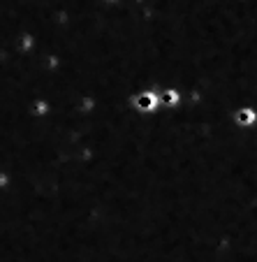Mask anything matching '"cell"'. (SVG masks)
<instances>
[{
	"label": "cell",
	"mask_w": 257,
	"mask_h": 262,
	"mask_svg": "<svg viewBox=\"0 0 257 262\" xmlns=\"http://www.w3.org/2000/svg\"><path fill=\"white\" fill-rule=\"evenodd\" d=\"M234 121H237L239 125H252L257 121V112L255 109H250V107H243V109H239L237 114H234Z\"/></svg>",
	"instance_id": "cell-1"
},
{
	"label": "cell",
	"mask_w": 257,
	"mask_h": 262,
	"mask_svg": "<svg viewBox=\"0 0 257 262\" xmlns=\"http://www.w3.org/2000/svg\"><path fill=\"white\" fill-rule=\"evenodd\" d=\"M142 107H153V95H142Z\"/></svg>",
	"instance_id": "cell-2"
}]
</instances>
